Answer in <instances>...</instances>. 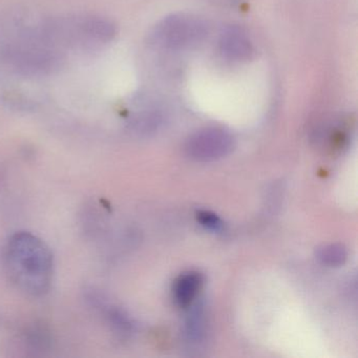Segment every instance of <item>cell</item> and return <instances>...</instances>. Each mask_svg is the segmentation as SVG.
Segmentation results:
<instances>
[{"label": "cell", "mask_w": 358, "mask_h": 358, "mask_svg": "<svg viewBox=\"0 0 358 358\" xmlns=\"http://www.w3.org/2000/svg\"><path fill=\"white\" fill-rule=\"evenodd\" d=\"M204 333V318L202 311L196 310L187 322V335L192 341H199Z\"/></svg>", "instance_id": "cell-7"}, {"label": "cell", "mask_w": 358, "mask_h": 358, "mask_svg": "<svg viewBox=\"0 0 358 358\" xmlns=\"http://www.w3.org/2000/svg\"><path fill=\"white\" fill-rule=\"evenodd\" d=\"M5 265L11 282L22 292L39 297L53 282L54 257L50 247L30 232H17L8 241Z\"/></svg>", "instance_id": "cell-1"}, {"label": "cell", "mask_w": 358, "mask_h": 358, "mask_svg": "<svg viewBox=\"0 0 358 358\" xmlns=\"http://www.w3.org/2000/svg\"><path fill=\"white\" fill-rule=\"evenodd\" d=\"M317 259L329 267H338L347 259V251L339 244L326 245L318 250Z\"/></svg>", "instance_id": "cell-6"}, {"label": "cell", "mask_w": 358, "mask_h": 358, "mask_svg": "<svg viewBox=\"0 0 358 358\" xmlns=\"http://www.w3.org/2000/svg\"><path fill=\"white\" fill-rule=\"evenodd\" d=\"M234 138L221 129H202L186 141L185 152L192 160L208 162L227 156L234 148Z\"/></svg>", "instance_id": "cell-3"}, {"label": "cell", "mask_w": 358, "mask_h": 358, "mask_svg": "<svg viewBox=\"0 0 358 358\" xmlns=\"http://www.w3.org/2000/svg\"><path fill=\"white\" fill-rule=\"evenodd\" d=\"M199 222L201 225L204 226L206 229L211 231H220L223 227L222 221L215 213H209V211H202L198 215Z\"/></svg>", "instance_id": "cell-8"}, {"label": "cell", "mask_w": 358, "mask_h": 358, "mask_svg": "<svg viewBox=\"0 0 358 358\" xmlns=\"http://www.w3.org/2000/svg\"><path fill=\"white\" fill-rule=\"evenodd\" d=\"M206 35L207 26L201 18L189 14H176L157 24L152 39L164 49L179 50L201 43Z\"/></svg>", "instance_id": "cell-2"}, {"label": "cell", "mask_w": 358, "mask_h": 358, "mask_svg": "<svg viewBox=\"0 0 358 358\" xmlns=\"http://www.w3.org/2000/svg\"><path fill=\"white\" fill-rule=\"evenodd\" d=\"M222 55L231 62H248L253 57L255 48L242 30L229 28L224 31L220 39Z\"/></svg>", "instance_id": "cell-4"}, {"label": "cell", "mask_w": 358, "mask_h": 358, "mask_svg": "<svg viewBox=\"0 0 358 358\" xmlns=\"http://www.w3.org/2000/svg\"><path fill=\"white\" fill-rule=\"evenodd\" d=\"M202 285V278L198 272L189 271L181 274L176 280L173 296L180 307H187L196 299Z\"/></svg>", "instance_id": "cell-5"}]
</instances>
